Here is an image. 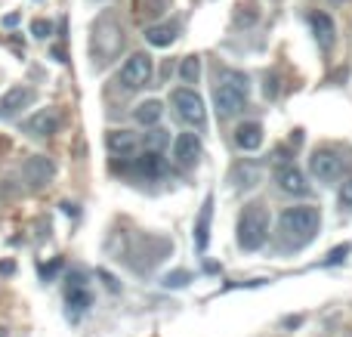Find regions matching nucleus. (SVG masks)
Here are the masks:
<instances>
[{"mask_svg":"<svg viewBox=\"0 0 352 337\" xmlns=\"http://www.w3.org/2000/svg\"><path fill=\"white\" fill-rule=\"evenodd\" d=\"M318 226H322V214L312 204H294V208L281 210L278 232H275L278 235V248L300 251V248H306L318 235Z\"/></svg>","mask_w":352,"mask_h":337,"instance_id":"f257e3e1","label":"nucleus"},{"mask_svg":"<svg viewBox=\"0 0 352 337\" xmlns=\"http://www.w3.org/2000/svg\"><path fill=\"white\" fill-rule=\"evenodd\" d=\"M124 50V28L111 12H102V16L93 22L90 28V56H93V65L102 68L115 59L118 53Z\"/></svg>","mask_w":352,"mask_h":337,"instance_id":"f03ea898","label":"nucleus"},{"mask_svg":"<svg viewBox=\"0 0 352 337\" xmlns=\"http://www.w3.org/2000/svg\"><path fill=\"white\" fill-rule=\"evenodd\" d=\"M235 239L241 251H260L269 239V210L266 204L250 202L241 208L238 214V226H235Z\"/></svg>","mask_w":352,"mask_h":337,"instance_id":"7ed1b4c3","label":"nucleus"},{"mask_svg":"<svg viewBox=\"0 0 352 337\" xmlns=\"http://www.w3.org/2000/svg\"><path fill=\"white\" fill-rule=\"evenodd\" d=\"M213 109H217L219 118H235L248 109V84H244L241 74L213 90Z\"/></svg>","mask_w":352,"mask_h":337,"instance_id":"20e7f679","label":"nucleus"},{"mask_svg":"<svg viewBox=\"0 0 352 337\" xmlns=\"http://www.w3.org/2000/svg\"><path fill=\"white\" fill-rule=\"evenodd\" d=\"M309 171H312V177H316L318 183H337V180L346 173V158H343L340 149L322 146V149H316V152H312Z\"/></svg>","mask_w":352,"mask_h":337,"instance_id":"39448f33","label":"nucleus"},{"mask_svg":"<svg viewBox=\"0 0 352 337\" xmlns=\"http://www.w3.org/2000/svg\"><path fill=\"white\" fill-rule=\"evenodd\" d=\"M170 105L176 111L182 124H192V127H201L207 121V109H204V99L192 90V87H176L170 93Z\"/></svg>","mask_w":352,"mask_h":337,"instance_id":"423d86ee","label":"nucleus"},{"mask_svg":"<svg viewBox=\"0 0 352 337\" xmlns=\"http://www.w3.org/2000/svg\"><path fill=\"white\" fill-rule=\"evenodd\" d=\"M152 72H155L152 56H148V53H133L121 65L118 80H121L127 90H142V87H148V80H152Z\"/></svg>","mask_w":352,"mask_h":337,"instance_id":"0eeeda50","label":"nucleus"},{"mask_svg":"<svg viewBox=\"0 0 352 337\" xmlns=\"http://www.w3.org/2000/svg\"><path fill=\"white\" fill-rule=\"evenodd\" d=\"M37 102V90L28 84H16L10 87V90L0 96V121H10V118L22 115L25 109H31V105Z\"/></svg>","mask_w":352,"mask_h":337,"instance_id":"6e6552de","label":"nucleus"},{"mask_svg":"<svg viewBox=\"0 0 352 337\" xmlns=\"http://www.w3.org/2000/svg\"><path fill=\"white\" fill-rule=\"evenodd\" d=\"M22 180L31 186V189H43V186L53 183L56 177V161L47 158V155H28V158L22 161Z\"/></svg>","mask_w":352,"mask_h":337,"instance_id":"1a4fd4ad","label":"nucleus"},{"mask_svg":"<svg viewBox=\"0 0 352 337\" xmlns=\"http://www.w3.org/2000/svg\"><path fill=\"white\" fill-rule=\"evenodd\" d=\"M22 133L31 140H50V136L59 130V111L56 109H37L34 115H28L22 124Z\"/></svg>","mask_w":352,"mask_h":337,"instance_id":"9d476101","label":"nucleus"},{"mask_svg":"<svg viewBox=\"0 0 352 337\" xmlns=\"http://www.w3.org/2000/svg\"><path fill=\"white\" fill-rule=\"evenodd\" d=\"M65 303H68V316H74V319L93 307V294H90V288H87V279L80 276V272H72V276H68Z\"/></svg>","mask_w":352,"mask_h":337,"instance_id":"9b49d317","label":"nucleus"},{"mask_svg":"<svg viewBox=\"0 0 352 337\" xmlns=\"http://www.w3.org/2000/svg\"><path fill=\"white\" fill-rule=\"evenodd\" d=\"M167 158L161 152H155V149H146L142 155H136L133 161V173L140 180H148V183H155V180H164L167 177Z\"/></svg>","mask_w":352,"mask_h":337,"instance_id":"f8f14e48","label":"nucleus"},{"mask_svg":"<svg viewBox=\"0 0 352 337\" xmlns=\"http://www.w3.org/2000/svg\"><path fill=\"white\" fill-rule=\"evenodd\" d=\"M201 140H198V133H179L173 140V158H176V164L182 167V171H192V167H198V161H201Z\"/></svg>","mask_w":352,"mask_h":337,"instance_id":"ddd939ff","label":"nucleus"},{"mask_svg":"<svg viewBox=\"0 0 352 337\" xmlns=\"http://www.w3.org/2000/svg\"><path fill=\"white\" fill-rule=\"evenodd\" d=\"M260 180H263V167L254 164V161H238V164H232V171H229V186L235 192L256 189Z\"/></svg>","mask_w":352,"mask_h":337,"instance_id":"4468645a","label":"nucleus"},{"mask_svg":"<svg viewBox=\"0 0 352 337\" xmlns=\"http://www.w3.org/2000/svg\"><path fill=\"white\" fill-rule=\"evenodd\" d=\"M105 149H109L115 158H133V155L140 152V136H136L133 130H109Z\"/></svg>","mask_w":352,"mask_h":337,"instance_id":"2eb2a0df","label":"nucleus"},{"mask_svg":"<svg viewBox=\"0 0 352 337\" xmlns=\"http://www.w3.org/2000/svg\"><path fill=\"white\" fill-rule=\"evenodd\" d=\"M275 183H278L281 192H287V195H306L309 192V183H306L303 171L294 164H285L275 171Z\"/></svg>","mask_w":352,"mask_h":337,"instance_id":"dca6fc26","label":"nucleus"},{"mask_svg":"<svg viewBox=\"0 0 352 337\" xmlns=\"http://www.w3.org/2000/svg\"><path fill=\"white\" fill-rule=\"evenodd\" d=\"M210 220H213V195L204 198L198 210V220H195V251L204 254L207 251V241H210Z\"/></svg>","mask_w":352,"mask_h":337,"instance_id":"f3484780","label":"nucleus"},{"mask_svg":"<svg viewBox=\"0 0 352 337\" xmlns=\"http://www.w3.org/2000/svg\"><path fill=\"white\" fill-rule=\"evenodd\" d=\"M235 146L244 152H256L263 146V127L256 121H244L235 127Z\"/></svg>","mask_w":352,"mask_h":337,"instance_id":"a211bd4d","label":"nucleus"},{"mask_svg":"<svg viewBox=\"0 0 352 337\" xmlns=\"http://www.w3.org/2000/svg\"><path fill=\"white\" fill-rule=\"evenodd\" d=\"M309 25H312V34H316L318 47L328 50L331 43H334V22H331V16H328V12H312Z\"/></svg>","mask_w":352,"mask_h":337,"instance_id":"6ab92c4d","label":"nucleus"},{"mask_svg":"<svg viewBox=\"0 0 352 337\" xmlns=\"http://www.w3.org/2000/svg\"><path fill=\"white\" fill-rule=\"evenodd\" d=\"M176 34H179V25L176 22H161V25H148L146 28V41L152 47H170L176 41Z\"/></svg>","mask_w":352,"mask_h":337,"instance_id":"aec40b11","label":"nucleus"},{"mask_svg":"<svg viewBox=\"0 0 352 337\" xmlns=\"http://www.w3.org/2000/svg\"><path fill=\"white\" fill-rule=\"evenodd\" d=\"M161 115H164V105H161V99H146V102H140L133 109V121L142 124V127H155V124L161 121Z\"/></svg>","mask_w":352,"mask_h":337,"instance_id":"412c9836","label":"nucleus"},{"mask_svg":"<svg viewBox=\"0 0 352 337\" xmlns=\"http://www.w3.org/2000/svg\"><path fill=\"white\" fill-rule=\"evenodd\" d=\"M198 78H201V59L198 56H186L179 62V80L182 84H198Z\"/></svg>","mask_w":352,"mask_h":337,"instance_id":"4be33fe9","label":"nucleus"},{"mask_svg":"<svg viewBox=\"0 0 352 337\" xmlns=\"http://www.w3.org/2000/svg\"><path fill=\"white\" fill-rule=\"evenodd\" d=\"M256 19H260V10H254V6H238L232 25H235V28H250V25H256Z\"/></svg>","mask_w":352,"mask_h":337,"instance_id":"5701e85b","label":"nucleus"},{"mask_svg":"<svg viewBox=\"0 0 352 337\" xmlns=\"http://www.w3.org/2000/svg\"><path fill=\"white\" fill-rule=\"evenodd\" d=\"M161 285H164V288H186V285H192V272L188 270H173V272H167V276L161 279Z\"/></svg>","mask_w":352,"mask_h":337,"instance_id":"b1692460","label":"nucleus"},{"mask_svg":"<svg viewBox=\"0 0 352 337\" xmlns=\"http://www.w3.org/2000/svg\"><path fill=\"white\" fill-rule=\"evenodd\" d=\"M167 140H170V136H167V130H152V133H148V149H155V152H161V149H164L167 146Z\"/></svg>","mask_w":352,"mask_h":337,"instance_id":"393cba45","label":"nucleus"},{"mask_svg":"<svg viewBox=\"0 0 352 337\" xmlns=\"http://www.w3.org/2000/svg\"><path fill=\"white\" fill-rule=\"evenodd\" d=\"M352 251V245H337L334 251L328 254V260H324V266H337V263H343L346 260V254Z\"/></svg>","mask_w":352,"mask_h":337,"instance_id":"a878e982","label":"nucleus"},{"mask_svg":"<svg viewBox=\"0 0 352 337\" xmlns=\"http://www.w3.org/2000/svg\"><path fill=\"white\" fill-rule=\"evenodd\" d=\"M337 202H340V208H352V173L346 177V183L340 186V195H337Z\"/></svg>","mask_w":352,"mask_h":337,"instance_id":"bb28decb","label":"nucleus"},{"mask_svg":"<svg viewBox=\"0 0 352 337\" xmlns=\"http://www.w3.org/2000/svg\"><path fill=\"white\" fill-rule=\"evenodd\" d=\"M50 31H53V25L43 22V19H37V22L31 25V34H34V37H50Z\"/></svg>","mask_w":352,"mask_h":337,"instance_id":"cd10ccee","label":"nucleus"}]
</instances>
